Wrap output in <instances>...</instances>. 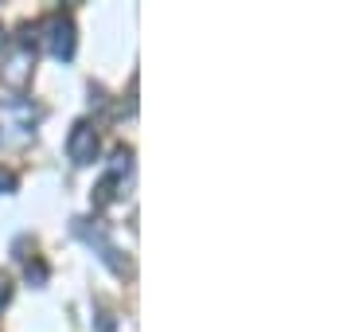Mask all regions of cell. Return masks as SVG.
<instances>
[{"instance_id": "cell-1", "label": "cell", "mask_w": 351, "mask_h": 332, "mask_svg": "<svg viewBox=\"0 0 351 332\" xmlns=\"http://www.w3.org/2000/svg\"><path fill=\"white\" fill-rule=\"evenodd\" d=\"M98 129L94 121H75L71 126V137H66V156L75 161V165H94L98 161Z\"/></svg>"}, {"instance_id": "cell-2", "label": "cell", "mask_w": 351, "mask_h": 332, "mask_svg": "<svg viewBox=\"0 0 351 332\" xmlns=\"http://www.w3.org/2000/svg\"><path fill=\"white\" fill-rule=\"evenodd\" d=\"M75 230L82 235V239H86L90 246H94V250H98V258L113 270V274H125V270H129L125 262H121V254H117V246L106 239V230H101V227H90L86 219H75Z\"/></svg>"}, {"instance_id": "cell-3", "label": "cell", "mask_w": 351, "mask_h": 332, "mask_svg": "<svg viewBox=\"0 0 351 332\" xmlns=\"http://www.w3.org/2000/svg\"><path fill=\"white\" fill-rule=\"evenodd\" d=\"M47 47L55 59H71L75 55V24H71V16H51L47 24Z\"/></svg>"}, {"instance_id": "cell-4", "label": "cell", "mask_w": 351, "mask_h": 332, "mask_svg": "<svg viewBox=\"0 0 351 332\" xmlns=\"http://www.w3.org/2000/svg\"><path fill=\"white\" fill-rule=\"evenodd\" d=\"M117 184H121V176H106V180H101V184H98V195H94V204H98V207L110 204L113 195H117V192H113Z\"/></svg>"}, {"instance_id": "cell-5", "label": "cell", "mask_w": 351, "mask_h": 332, "mask_svg": "<svg viewBox=\"0 0 351 332\" xmlns=\"http://www.w3.org/2000/svg\"><path fill=\"white\" fill-rule=\"evenodd\" d=\"M27 281H36V285H43V281H47V266H43L39 258H32V262H27Z\"/></svg>"}, {"instance_id": "cell-6", "label": "cell", "mask_w": 351, "mask_h": 332, "mask_svg": "<svg viewBox=\"0 0 351 332\" xmlns=\"http://www.w3.org/2000/svg\"><path fill=\"white\" fill-rule=\"evenodd\" d=\"M8 297H12V278H8V274H0V309L8 305Z\"/></svg>"}, {"instance_id": "cell-7", "label": "cell", "mask_w": 351, "mask_h": 332, "mask_svg": "<svg viewBox=\"0 0 351 332\" xmlns=\"http://www.w3.org/2000/svg\"><path fill=\"white\" fill-rule=\"evenodd\" d=\"M0 192H16V172L0 168Z\"/></svg>"}, {"instance_id": "cell-8", "label": "cell", "mask_w": 351, "mask_h": 332, "mask_svg": "<svg viewBox=\"0 0 351 332\" xmlns=\"http://www.w3.org/2000/svg\"><path fill=\"white\" fill-rule=\"evenodd\" d=\"M4 43H8V32H4V27H0V51H4Z\"/></svg>"}]
</instances>
